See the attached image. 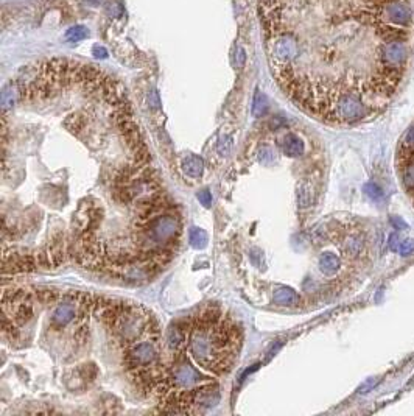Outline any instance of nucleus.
<instances>
[{"label": "nucleus", "mask_w": 414, "mask_h": 416, "mask_svg": "<svg viewBox=\"0 0 414 416\" xmlns=\"http://www.w3.org/2000/svg\"><path fill=\"white\" fill-rule=\"evenodd\" d=\"M181 323L186 331L187 354L198 366L218 377L234 370L243 332L227 312L209 304L181 319Z\"/></svg>", "instance_id": "f257e3e1"}, {"label": "nucleus", "mask_w": 414, "mask_h": 416, "mask_svg": "<svg viewBox=\"0 0 414 416\" xmlns=\"http://www.w3.org/2000/svg\"><path fill=\"white\" fill-rule=\"evenodd\" d=\"M408 50L400 41L383 42L380 47V62L388 72H400V67L407 62Z\"/></svg>", "instance_id": "f03ea898"}, {"label": "nucleus", "mask_w": 414, "mask_h": 416, "mask_svg": "<svg viewBox=\"0 0 414 416\" xmlns=\"http://www.w3.org/2000/svg\"><path fill=\"white\" fill-rule=\"evenodd\" d=\"M381 19L386 23H391L394 27L405 28V27L411 25L413 13H411V8L405 2L391 0V2H386L383 8H381Z\"/></svg>", "instance_id": "7ed1b4c3"}, {"label": "nucleus", "mask_w": 414, "mask_h": 416, "mask_svg": "<svg viewBox=\"0 0 414 416\" xmlns=\"http://www.w3.org/2000/svg\"><path fill=\"white\" fill-rule=\"evenodd\" d=\"M341 251L350 260H360L366 256V240L358 229H349L341 237Z\"/></svg>", "instance_id": "20e7f679"}, {"label": "nucleus", "mask_w": 414, "mask_h": 416, "mask_svg": "<svg viewBox=\"0 0 414 416\" xmlns=\"http://www.w3.org/2000/svg\"><path fill=\"white\" fill-rule=\"evenodd\" d=\"M282 148H283V153L290 158H298L302 156L305 151V143L302 140L299 136H296L294 133H288L285 136V139L282 142Z\"/></svg>", "instance_id": "39448f33"}, {"label": "nucleus", "mask_w": 414, "mask_h": 416, "mask_svg": "<svg viewBox=\"0 0 414 416\" xmlns=\"http://www.w3.org/2000/svg\"><path fill=\"white\" fill-rule=\"evenodd\" d=\"M318 267L325 276H333L341 270V259L333 253H322L318 260Z\"/></svg>", "instance_id": "423d86ee"}, {"label": "nucleus", "mask_w": 414, "mask_h": 416, "mask_svg": "<svg viewBox=\"0 0 414 416\" xmlns=\"http://www.w3.org/2000/svg\"><path fill=\"white\" fill-rule=\"evenodd\" d=\"M273 299L277 306H288V307L298 306L301 302L299 295L293 289H290V287H277Z\"/></svg>", "instance_id": "0eeeda50"}, {"label": "nucleus", "mask_w": 414, "mask_h": 416, "mask_svg": "<svg viewBox=\"0 0 414 416\" xmlns=\"http://www.w3.org/2000/svg\"><path fill=\"white\" fill-rule=\"evenodd\" d=\"M203 169H204V162L200 156L190 155L184 159V161H182V170L192 178L200 177V175L203 173Z\"/></svg>", "instance_id": "6e6552de"}, {"label": "nucleus", "mask_w": 414, "mask_h": 416, "mask_svg": "<svg viewBox=\"0 0 414 416\" xmlns=\"http://www.w3.org/2000/svg\"><path fill=\"white\" fill-rule=\"evenodd\" d=\"M313 190L315 189L312 186V182H308V181H304L298 187V203L302 209H305V207H310L313 204V201H315V192Z\"/></svg>", "instance_id": "1a4fd4ad"}, {"label": "nucleus", "mask_w": 414, "mask_h": 416, "mask_svg": "<svg viewBox=\"0 0 414 416\" xmlns=\"http://www.w3.org/2000/svg\"><path fill=\"white\" fill-rule=\"evenodd\" d=\"M188 240H190V245L196 250H203V248L207 245V234L206 231L201 228H192L188 233Z\"/></svg>", "instance_id": "9d476101"}, {"label": "nucleus", "mask_w": 414, "mask_h": 416, "mask_svg": "<svg viewBox=\"0 0 414 416\" xmlns=\"http://www.w3.org/2000/svg\"><path fill=\"white\" fill-rule=\"evenodd\" d=\"M87 36H89V28L84 25H74L66 31V41L69 42H78Z\"/></svg>", "instance_id": "9b49d317"}, {"label": "nucleus", "mask_w": 414, "mask_h": 416, "mask_svg": "<svg viewBox=\"0 0 414 416\" xmlns=\"http://www.w3.org/2000/svg\"><path fill=\"white\" fill-rule=\"evenodd\" d=\"M402 179L408 190H414V158L402 165Z\"/></svg>", "instance_id": "f8f14e48"}, {"label": "nucleus", "mask_w": 414, "mask_h": 416, "mask_svg": "<svg viewBox=\"0 0 414 416\" xmlns=\"http://www.w3.org/2000/svg\"><path fill=\"white\" fill-rule=\"evenodd\" d=\"M364 194L368 195L371 199H374V201H378V199L383 198V190H381L380 186H377L376 182H368L364 186Z\"/></svg>", "instance_id": "ddd939ff"}, {"label": "nucleus", "mask_w": 414, "mask_h": 416, "mask_svg": "<svg viewBox=\"0 0 414 416\" xmlns=\"http://www.w3.org/2000/svg\"><path fill=\"white\" fill-rule=\"evenodd\" d=\"M266 111V99L265 95H262L259 91L256 92V97H254V105H252V113L254 116H262Z\"/></svg>", "instance_id": "4468645a"}, {"label": "nucleus", "mask_w": 414, "mask_h": 416, "mask_svg": "<svg viewBox=\"0 0 414 416\" xmlns=\"http://www.w3.org/2000/svg\"><path fill=\"white\" fill-rule=\"evenodd\" d=\"M395 253L400 256H411L414 253V238H402Z\"/></svg>", "instance_id": "2eb2a0df"}, {"label": "nucleus", "mask_w": 414, "mask_h": 416, "mask_svg": "<svg viewBox=\"0 0 414 416\" xmlns=\"http://www.w3.org/2000/svg\"><path fill=\"white\" fill-rule=\"evenodd\" d=\"M198 199H200V203L203 204V206H206V207H209L210 204H212V195H210V192L207 190V189H204V190H201V192H198Z\"/></svg>", "instance_id": "dca6fc26"}, {"label": "nucleus", "mask_w": 414, "mask_h": 416, "mask_svg": "<svg viewBox=\"0 0 414 416\" xmlns=\"http://www.w3.org/2000/svg\"><path fill=\"white\" fill-rule=\"evenodd\" d=\"M230 140H232L230 138H223V139L220 140V143H218V153H220V155L226 156V155L229 153L230 145H232V142H230Z\"/></svg>", "instance_id": "f3484780"}, {"label": "nucleus", "mask_w": 414, "mask_h": 416, "mask_svg": "<svg viewBox=\"0 0 414 416\" xmlns=\"http://www.w3.org/2000/svg\"><path fill=\"white\" fill-rule=\"evenodd\" d=\"M260 162H263V164H268V162H271L273 159H274V156H273V151L269 150V148H262L260 150Z\"/></svg>", "instance_id": "a211bd4d"}, {"label": "nucleus", "mask_w": 414, "mask_h": 416, "mask_svg": "<svg viewBox=\"0 0 414 416\" xmlns=\"http://www.w3.org/2000/svg\"><path fill=\"white\" fill-rule=\"evenodd\" d=\"M92 55L97 59H105V58H108V52H106V49L105 47H100V45H95L94 49H92Z\"/></svg>", "instance_id": "6ab92c4d"}, {"label": "nucleus", "mask_w": 414, "mask_h": 416, "mask_svg": "<svg viewBox=\"0 0 414 416\" xmlns=\"http://www.w3.org/2000/svg\"><path fill=\"white\" fill-rule=\"evenodd\" d=\"M391 225L394 226V229H408L407 223L402 220V217H397V215L391 217Z\"/></svg>", "instance_id": "aec40b11"}, {"label": "nucleus", "mask_w": 414, "mask_h": 416, "mask_svg": "<svg viewBox=\"0 0 414 416\" xmlns=\"http://www.w3.org/2000/svg\"><path fill=\"white\" fill-rule=\"evenodd\" d=\"M235 61H237V67H243L245 62H246V53L243 49H240L238 47L237 49V53H235Z\"/></svg>", "instance_id": "412c9836"}, {"label": "nucleus", "mask_w": 414, "mask_h": 416, "mask_svg": "<svg viewBox=\"0 0 414 416\" xmlns=\"http://www.w3.org/2000/svg\"><path fill=\"white\" fill-rule=\"evenodd\" d=\"M400 240H402V238L397 236V234H391V236H389V242H388L389 250H391V251H397V246H399Z\"/></svg>", "instance_id": "4be33fe9"}, {"label": "nucleus", "mask_w": 414, "mask_h": 416, "mask_svg": "<svg viewBox=\"0 0 414 416\" xmlns=\"http://www.w3.org/2000/svg\"><path fill=\"white\" fill-rule=\"evenodd\" d=\"M374 385H376V380H369L366 385H363V388H360V393H368V390H371Z\"/></svg>", "instance_id": "5701e85b"}]
</instances>
